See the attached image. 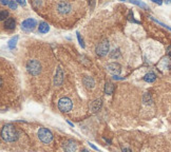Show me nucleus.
I'll list each match as a JSON object with an SVG mask.
<instances>
[{"label": "nucleus", "mask_w": 171, "mask_h": 152, "mask_svg": "<svg viewBox=\"0 0 171 152\" xmlns=\"http://www.w3.org/2000/svg\"><path fill=\"white\" fill-rule=\"evenodd\" d=\"M76 36H77V39H78V42H79V45H80V47L82 48H85V42H84V39L82 38V36H80V34H79V32H76Z\"/></svg>", "instance_id": "obj_22"}, {"label": "nucleus", "mask_w": 171, "mask_h": 152, "mask_svg": "<svg viewBox=\"0 0 171 152\" xmlns=\"http://www.w3.org/2000/svg\"><path fill=\"white\" fill-rule=\"evenodd\" d=\"M4 26L8 29V30H14L16 26V22L14 18H8L5 21H4Z\"/></svg>", "instance_id": "obj_14"}, {"label": "nucleus", "mask_w": 171, "mask_h": 152, "mask_svg": "<svg viewBox=\"0 0 171 152\" xmlns=\"http://www.w3.org/2000/svg\"><path fill=\"white\" fill-rule=\"evenodd\" d=\"M82 82L88 89H93L94 86H95V82L91 76H85L84 79H82Z\"/></svg>", "instance_id": "obj_12"}, {"label": "nucleus", "mask_w": 171, "mask_h": 152, "mask_svg": "<svg viewBox=\"0 0 171 152\" xmlns=\"http://www.w3.org/2000/svg\"><path fill=\"white\" fill-rule=\"evenodd\" d=\"M157 67L160 68V70H169L171 68V60L169 57H164L163 59L160 60Z\"/></svg>", "instance_id": "obj_11"}, {"label": "nucleus", "mask_w": 171, "mask_h": 152, "mask_svg": "<svg viewBox=\"0 0 171 152\" xmlns=\"http://www.w3.org/2000/svg\"><path fill=\"white\" fill-rule=\"evenodd\" d=\"M17 41H18V36H15V37L11 38L8 42V47L11 50H14L16 48V45H17Z\"/></svg>", "instance_id": "obj_18"}, {"label": "nucleus", "mask_w": 171, "mask_h": 152, "mask_svg": "<svg viewBox=\"0 0 171 152\" xmlns=\"http://www.w3.org/2000/svg\"><path fill=\"white\" fill-rule=\"evenodd\" d=\"M101 105H103V101H101V98H99V99H95L93 103L91 104L90 109H91V111L92 112H97L101 108Z\"/></svg>", "instance_id": "obj_13"}, {"label": "nucleus", "mask_w": 171, "mask_h": 152, "mask_svg": "<svg viewBox=\"0 0 171 152\" xmlns=\"http://www.w3.org/2000/svg\"><path fill=\"white\" fill-rule=\"evenodd\" d=\"M109 48H110V43L107 39H105L98 43V45L96 47V54L98 56H106L109 53Z\"/></svg>", "instance_id": "obj_5"}, {"label": "nucleus", "mask_w": 171, "mask_h": 152, "mask_svg": "<svg viewBox=\"0 0 171 152\" xmlns=\"http://www.w3.org/2000/svg\"><path fill=\"white\" fill-rule=\"evenodd\" d=\"M90 145V147H92V148L94 149V150H96V151H99V150H98V148H97V147H95V146H94L93 144H89Z\"/></svg>", "instance_id": "obj_33"}, {"label": "nucleus", "mask_w": 171, "mask_h": 152, "mask_svg": "<svg viewBox=\"0 0 171 152\" xmlns=\"http://www.w3.org/2000/svg\"><path fill=\"white\" fill-rule=\"evenodd\" d=\"M67 122H68V124H69V125H70L71 127H74V125H73V122H69V120H67Z\"/></svg>", "instance_id": "obj_34"}, {"label": "nucleus", "mask_w": 171, "mask_h": 152, "mask_svg": "<svg viewBox=\"0 0 171 152\" xmlns=\"http://www.w3.org/2000/svg\"><path fill=\"white\" fill-rule=\"evenodd\" d=\"M156 79V75L155 73H153V72H149V73H147V74L144 76V80L147 82H155Z\"/></svg>", "instance_id": "obj_17"}, {"label": "nucleus", "mask_w": 171, "mask_h": 152, "mask_svg": "<svg viewBox=\"0 0 171 152\" xmlns=\"http://www.w3.org/2000/svg\"><path fill=\"white\" fill-rule=\"evenodd\" d=\"M128 20H129V21H132V22H135V23H139L138 21H136V20L134 19V17H133V12H132V11L129 12V15H128Z\"/></svg>", "instance_id": "obj_24"}, {"label": "nucleus", "mask_w": 171, "mask_h": 152, "mask_svg": "<svg viewBox=\"0 0 171 152\" xmlns=\"http://www.w3.org/2000/svg\"><path fill=\"white\" fill-rule=\"evenodd\" d=\"M82 152H89V151H88V150H87V149H82Z\"/></svg>", "instance_id": "obj_35"}, {"label": "nucleus", "mask_w": 171, "mask_h": 152, "mask_svg": "<svg viewBox=\"0 0 171 152\" xmlns=\"http://www.w3.org/2000/svg\"><path fill=\"white\" fill-rule=\"evenodd\" d=\"M57 10H58L60 14H68L71 11V4L69 2L61 1V2L57 4Z\"/></svg>", "instance_id": "obj_9"}, {"label": "nucleus", "mask_w": 171, "mask_h": 152, "mask_svg": "<svg viewBox=\"0 0 171 152\" xmlns=\"http://www.w3.org/2000/svg\"><path fill=\"white\" fill-rule=\"evenodd\" d=\"M1 136L5 141L9 143H13V141H17L18 138V132L16 128L12 124H7L2 127L1 129Z\"/></svg>", "instance_id": "obj_1"}, {"label": "nucleus", "mask_w": 171, "mask_h": 152, "mask_svg": "<svg viewBox=\"0 0 171 152\" xmlns=\"http://www.w3.org/2000/svg\"><path fill=\"white\" fill-rule=\"evenodd\" d=\"M150 18L152 19L153 21H155L156 23H159V24H160V26H164V28H166V29H168V30H170V31H171V28H170V26H166V24H164L163 22H160V21H159V20H156V19L154 18V17H150Z\"/></svg>", "instance_id": "obj_25"}, {"label": "nucleus", "mask_w": 171, "mask_h": 152, "mask_svg": "<svg viewBox=\"0 0 171 152\" xmlns=\"http://www.w3.org/2000/svg\"><path fill=\"white\" fill-rule=\"evenodd\" d=\"M113 79H115V80H123L124 77H119V76H113Z\"/></svg>", "instance_id": "obj_30"}, {"label": "nucleus", "mask_w": 171, "mask_h": 152, "mask_svg": "<svg viewBox=\"0 0 171 152\" xmlns=\"http://www.w3.org/2000/svg\"><path fill=\"white\" fill-rule=\"evenodd\" d=\"M107 70L113 74V76H117V75L122 72V67H120V64L117 63H109L107 64Z\"/></svg>", "instance_id": "obj_8"}, {"label": "nucleus", "mask_w": 171, "mask_h": 152, "mask_svg": "<svg viewBox=\"0 0 171 152\" xmlns=\"http://www.w3.org/2000/svg\"><path fill=\"white\" fill-rule=\"evenodd\" d=\"M9 16V12L7 11V10H2L1 11V13H0V19L1 20H7V17Z\"/></svg>", "instance_id": "obj_21"}, {"label": "nucleus", "mask_w": 171, "mask_h": 152, "mask_svg": "<svg viewBox=\"0 0 171 152\" xmlns=\"http://www.w3.org/2000/svg\"><path fill=\"white\" fill-rule=\"evenodd\" d=\"M131 2H132V3H134V4H136V5H138V7H141V8L145 9V10H149V7L146 3H144V2L136 1V0H133V1H131Z\"/></svg>", "instance_id": "obj_20"}, {"label": "nucleus", "mask_w": 171, "mask_h": 152, "mask_svg": "<svg viewBox=\"0 0 171 152\" xmlns=\"http://www.w3.org/2000/svg\"><path fill=\"white\" fill-rule=\"evenodd\" d=\"M63 82V72L62 69L60 67H58L57 71H56L55 77H54V85L55 86H60Z\"/></svg>", "instance_id": "obj_10"}, {"label": "nucleus", "mask_w": 171, "mask_h": 152, "mask_svg": "<svg viewBox=\"0 0 171 152\" xmlns=\"http://www.w3.org/2000/svg\"><path fill=\"white\" fill-rule=\"evenodd\" d=\"M119 55H120V52H119L118 49L113 50V51L111 52V54H110V56H111L112 58H117V57H119Z\"/></svg>", "instance_id": "obj_23"}, {"label": "nucleus", "mask_w": 171, "mask_h": 152, "mask_svg": "<svg viewBox=\"0 0 171 152\" xmlns=\"http://www.w3.org/2000/svg\"><path fill=\"white\" fill-rule=\"evenodd\" d=\"M38 137L42 143H45V144H49L51 143L53 139V134L52 132L50 131L47 128H40L39 131H38Z\"/></svg>", "instance_id": "obj_3"}, {"label": "nucleus", "mask_w": 171, "mask_h": 152, "mask_svg": "<svg viewBox=\"0 0 171 152\" xmlns=\"http://www.w3.org/2000/svg\"><path fill=\"white\" fill-rule=\"evenodd\" d=\"M166 51H167V54H168V55H169V56L171 57V45H169V47H168Z\"/></svg>", "instance_id": "obj_29"}, {"label": "nucleus", "mask_w": 171, "mask_h": 152, "mask_svg": "<svg viewBox=\"0 0 171 152\" xmlns=\"http://www.w3.org/2000/svg\"><path fill=\"white\" fill-rule=\"evenodd\" d=\"M11 1H9V0H1V4H5V5H9Z\"/></svg>", "instance_id": "obj_28"}, {"label": "nucleus", "mask_w": 171, "mask_h": 152, "mask_svg": "<svg viewBox=\"0 0 171 152\" xmlns=\"http://www.w3.org/2000/svg\"><path fill=\"white\" fill-rule=\"evenodd\" d=\"M152 1H153V2H154V3L160 4H160H162V3H163V2H162V1H160V0H152Z\"/></svg>", "instance_id": "obj_32"}, {"label": "nucleus", "mask_w": 171, "mask_h": 152, "mask_svg": "<svg viewBox=\"0 0 171 152\" xmlns=\"http://www.w3.org/2000/svg\"><path fill=\"white\" fill-rule=\"evenodd\" d=\"M9 7H10L12 10H16V9H17V1H11L10 4H9Z\"/></svg>", "instance_id": "obj_26"}, {"label": "nucleus", "mask_w": 171, "mask_h": 152, "mask_svg": "<svg viewBox=\"0 0 171 152\" xmlns=\"http://www.w3.org/2000/svg\"><path fill=\"white\" fill-rule=\"evenodd\" d=\"M143 101H144V104H146V105H151L152 104L151 95H150L149 93H145L144 96H143Z\"/></svg>", "instance_id": "obj_19"}, {"label": "nucleus", "mask_w": 171, "mask_h": 152, "mask_svg": "<svg viewBox=\"0 0 171 152\" xmlns=\"http://www.w3.org/2000/svg\"><path fill=\"white\" fill-rule=\"evenodd\" d=\"M72 106H73L72 105V100L69 97H62V98H60L58 100V109L63 113L71 111Z\"/></svg>", "instance_id": "obj_4"}, {"label": "nucleus", "mask_w": 171, "mask_h": 152, "mask_svg": "<svg viewBox=\"0 0 171 152\" xmlns=\"http://www.w3.org/2000/svg\"><path fill=\"white\" fill-rule=\"evenodd\" d=\"M113 91H114V85L110 82H106V85H105V93L108 94V95H111Z\"/></svg>", "instance_id": "obj_16"}, {"label": "nucleus", "mask_w": 171, "mask_h": 152, "mask_svg": "<svg viewBox=\"0 0 171 152\" xmlns=\"http://www.w3.org/2000/svg\"><path fill=\"white\" fill-rule=\"evenodd\" d=\"M37 26V22H36V20L33 18H28L26 19L24 21H22L21 23V29L23 31H26V32H31V31H33L35 29V26Z\"/></svg>", "instance_id": "obj_6"}, {"label": "nucleus", "mask_w": 171, "mask_h": 152, "mask_svg": "<svg viewBox=\"0 0 171 152\" xmlns=\"http://www.w3.org/2000/svg\"><path fill=\"white\" fill-rule=\"evenodd\" d=\"M122 151H123V152H132V151H131V150H130V149H128V148H124V147H123V148H122Z\"/></svg>", "instance_id": "obj_31"}, {"label": "nucleus", "mask_w": 171, "mask_h": 152, "mask_svg": "<svg viewBox=\"0 0 171 152\" xmlns=\"http://www.w3.org/2000/svg\"><path fill=\"white\" fill-rule=\"evenodd\" d=\"M66 152H75L77 150V143L73 139H67L62 145Z\"/></svg>", "instance_id": "obj_7"}, {"label": "nucleus", "mask_w": 171, "mask_h": 152, "mask_svg": "<svg viewBox=\"0 0 171 152\" xmlns=\"http://www.w3.org/2000/svg\"><path fill=\"white\" fill-rule=\"evenodd\" d=\"M17 3H19L20 5H26V2L24 1V0H17Z\"/></svg>", "instance_id": "obj_27"}, {"label": "nucleus", "mask_w": 171, "mask_h": 152, "mask_svg": "<svg viewBox=\"0 0 171 152\" xmlns=\"http://www.w3.org/2000/svg\"><path fill=\"white\" fill-rule=\"evenodd\" d=\"M38 31H39V33H41V34L48 33L49 31H50V26H49L47 22L42 21V22L39 23V26H38Z\"/></svg>", "instance_id": "obj_15"}, {"label": "nucleus", "mask_w": 171, "mask_h": 152, "mask_svg": "<svg viewBox=\"0 0 171 152\" xmlns=\"http://www.w3.org/2000/svg\"><path fill=\"white\" fill-rule=\"evenodd\" d=\"M26 69L32 75H38L41 71V64L38 60L31 59L26 63Z\"/></svg>", "instance_id": "obj_2"}]
</instances>
